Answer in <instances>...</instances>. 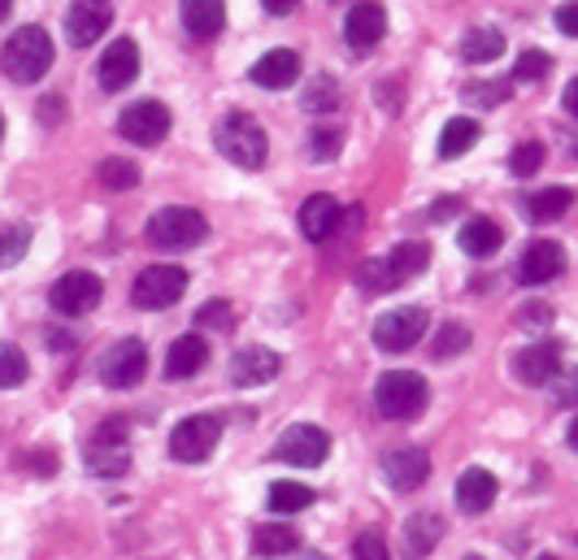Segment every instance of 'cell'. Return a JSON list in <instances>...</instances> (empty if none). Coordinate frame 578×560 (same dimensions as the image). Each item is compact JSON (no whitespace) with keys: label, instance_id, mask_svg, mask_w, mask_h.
I'll use <instances>...</instances> for the list:
<instances>
[{"label":"cell","instance_id":"f907efd6","mask_svg":"<svg viewBox=\"0 0 578 560\" xmlns=\"http://www.w3.org/2000/svg\"><path fill=\"white\" fill-rule=\"evenodd\" d=\"M566 439H570V448L578 452V418H575V422H570V431H566Z\"/></svg>","mask_w":578,"mask_h":560},{"label":"cell","instance_id":"484cf974","mask_svg":"<svg viewBox=\"0 0 578 560\" xmlns=\"http://www.w3.org/2000/svg\"><path fill=\"white\" fill-rule=\"evenodd\" d=\"M500 243H505V230L491 222V218H469V222L462 226V248H465V256H474V261L496 256Z\"/></svg>","mask_w":578,"mask_h":560},{"label":"cell","instance_id":"d4e9b609","mask_svg":"<svg viewBox=\"0 0 578 560\" xmlns=\"http://www.w3.org/2000/svg\"><path fill=\"white\" fill-rule=\"evenodd\" d=\"M183 31L192 39H214L227 26V0H183Z\"/></svg>","mask_w":578,"mask_h":560},{"label":"cell","instance_id":"d6a6232c","mask_svg":"<svg viewBox=\"0 0 578 560\" xmlns=\"http://www.w3.org/2000/svg\"><path fill=\"white\" fill-rule=\"evenodd\" d=\"M97 179H101V187H110V192H131V187L139 183V165L126 161V157H105L101 170H97Z\"/></svg>","mask_w":578,"mask_h":560},{"label":"cell","instance_id":"277c9868","mask_svg":"<svg viewBox=\"0 0 578 560\" xmlns=\"http://www.w3.org/2000/svg\"><path fill=\"white\" fill-rule=\"evenodd\" d=\"M431 391H427V378L413 374V369H387L378 382H374V404L383 418L392 422H409L427 409Z\"/></svg>","mask_w":578,"mask_h":560},{"label":"cell","instance_id":"836d02e7","mask_svg":"<svg viewBox=\"0 0 578 560\" xmlns=\"http://www.w3.org/2000/svg\"><path fill=\"white\" fill-rule=\"evenodd\" d=\"M509 92H513V83H496V79H487V83H469L462 96H465V105H474V110H496V105L509 101Z\"/></svg>","mask_w":578,"mask_h":560},{"label":"cell","instance_id":"1f68e13d","mask_svg":"<svg viewBox=\"0 0 578 560\" xmlns=\"http://www.w3.org/2000/svg\"><path fill=\"white\" fill-rule=\"evenodd\" d=\"M301 548V535L292 526H257L252 530V552L257 557H287Z\"/></svg>","mask_w":578,"mask_h":560},{"label":"cell","instance_id":"5b68a950","mask_svg":"<svg viewBox=\"0 0 578 560\" xmlns=\"http://www.w3.org/2000/svg\"><path fill=\"white\" fill-rule=\"evenodd\" d=\"M209 222L201 209H188V205H166L148 218V243L166 248V252H188L196 243H205Z\"/></svg>","mask_w":578,"mask_h":560},{"label":"cell","instance_id":"7c38bea8","mask_svg":"<svg viewBox=\"0 0 578 560\" xmlns=\"http://www.w3.org/2000/svg\"><path fill=\"white\" fill-rule=\"evenodd\" d=\"M422 335H427V309H418V305L392 309L374 322V343L383 352H409Z\"/></svg>","mask_w":578,"mask_h":560},{"label":"cell","instance_id":"db71d44e","mask_svg":"<svg viewBox=\"0 0 578 560\" xmlns=\"http://www.w3.org/2000/svg\"><path fill=\"white\" fill-rule=\"evenodd\" d=\"M92 4H105V0H92Z\"/></svg>","mask_w":578,"mask_h":560},{"label":"cell","instance_id":"9c48e42d","mask_svg":"<svg viewBox=\"0 0 578 560\" xmlns=\"http://www.w3.org/2000/svg\"><path fill=\"white\" fill-rule=\"evenodd\" d=\"M101 296H105V283H101L92 270H70V274H61V278L48 287V305H53L61 318H83V313H92V309L101 305Z\"/></svg>","mask_w":578,"mask_h":560},{"label":"cell","instance_id":"2e32d148","mask_svg":"<svg viewBox=\"0 0 578 560\" xmlns=\"http://www.w3.org/2000/svg\"><path fill=\"white\" fill-rule=\"evenodd\" d=\"M562 270H566V248H562L557 239H531V243L522 248L518 278H522L526 287H544V283L562 278Z\"/></svg>","mask_w":578,"mask_h":560},{"label":"cell","instance_id":"b9f144b4","mask_svg":"<svg viewBox=\"0 0 578 560\" xmlns=\"http://www.w3.org/2000/svg\"><path fill=\"white\" fill-rule=\"evenodd\" d=\"M196 322H201L205 331H231V327H235L231 305H227V300H209V305H201V313H196Z\"/></svg>","mask_w":578,"mask_h":560},{"label":"cell","instance_id":"603a6c76","mask_svg":"<svg viewBox=\"0 0 578 560\" xmlns=\"http://www.w3.org/2000/svg\"><path fill=\"white\" fill-rule=\"evenodd\" d=\"M383 478H387L396 491H418V487L431 478V456L422 448L392 452V456L383 460Z\"/></svg>","mask_w":578,"mask_h":560},{"label":"cell","instance_id":"f6af8a7d","mask_svg":"<svg viewBox=\"0 0 578 560\" xmlns=\"http://www.w3.org/2000/svg\"><path fill=\"white\" fill-rule=\"evenodd\" d=\"M553 400H557L562 409H578V369H562V374H557Z\"/></svg>","mask_w":578,"mask_h":560},{"label":"cell","instance_id":"ab89813d","mask_svg":"<svg viewBox=\"0 0 578 560\" xmlns=\"http://www.w3.org/2000/svg\"><path fill=\"white\" fill-rule=\"evenodd\" d=\"M340 105V88H336V79H314L309 83V92H305V110L309 113H327V110H336Z\"/></svg>","mask_w":578,"mask_h":560},{"label":"cell","instance_id":"ee69618b","mask_svg":"<svg viewBox=\"0 0 578 560\" xmlns=\"http://www.w3.org/2000/svg\"><path fill=\"white\" fill-rule=\"evenodd\" d=\"M352 557L356 560H392L378 530H361V535H356V544H352Z\"/></svg>","mask_w":578,"mask_h":560},{"label":"cell","instance_id":"8fae6325","mask_svg":"<svg viewBox=\"0 0 578 560\" xmlns=\"http://www.w3.org/2000/svg\"><path fill=\"white\" fill-rule=\"evenodd\" d=\"M117 135L126 144H139V148H152L170 135V110L161 101H135L117 113Z\"/></svg>","mask_w":578,"mask_h":560},{"label":"cell","instance_id":"7a4b0ae2","mask_svg":"<svg viewBox=\"0 0 578 560\" xmlns=\"http://www.w3.org/2000/svg\"><path fill=\"white\" fill-rule=\"evenodd\" d=\"M214 144H218V152L227 161H235L239 170H257L270 157V135H265V126L252 113H227L214 126Z\"/></svg>","mask_w":578,"mask_h":560},{"label":"cell","instance_id":"d590c367","mask_svg":"<svg viewBox=\"0 0 578 560\" xmlns=\"http://www.w3.org/2000/svg\"><path fill=\"white\" fill-rule=\"evenodd\" d=\"M548 70H553V57H548L544 48H526V53L518 57V66H513V79H518V83H544Z\"/></svg>","mask_w":578,"mask_h":560},{"label":"cell","instance_id":"8992f818","mask_svg":"<svg viewBox=\"0 0 578 560\" xmlns=\"http://www.w3.org/2000/svg\"><path fill=\"white\" fill-rule=\"evenodd\" d=\"M188 283H192V278H188L183 265H148V270L135 274L131 300H135V309H170V305L183 300Z\"/></svg>","mask_w":578,"mask_h":560},{"label":"cell","instance_id":"d6986e66","mask_svg":"<svg viewBox=\"0 0 578 560\" xmlns=\"http://www.w3.org/2000/svg\"><path fill=\"white\" fill-rule=\"evenodd\" d=\"M248 75H252L257 88H265V92H283V88H292V83L301 79V53H292V48H270L265 57L252 61Z\"/></svg>","mask_w":578,"mask_h":560},{"label":"cell","instance_id":"4fadbf2b","mask_svg":"<svg viewBox=\"0 0 578 560\" xmlns=\"http://www.w3.org/2000/svg\"><path fill=\"white\" fill-rule=\"evenodd\" d=\"M135 79H139V44L131 35H117L97 61V83L101 92H126Z\"/></svg>","mask_w":578,"mask_h":560},{"label":"cell","instance_id":"52a82bcc","mask_svg":"<svg viewBox=\"0 0 578 560\" xmlns=\"http://www.w3.org/2000/svg\"><path fill=\"white\" fill-rule=\"evenodd\" d=\"M218 444H223V422L209 418V413H192V418H183V422L170 431V456L183 460V465L209 460Z\"/></svg>","mask_w":578,"mask_h":560},{"label":"cell","instance_id":"c3c4849f","mask_svg":"<svg viewBox=\"0 0 578 560\" xmlns=\"http://www.w3.org/2000/svg\"><path fill=\"white\" fill-rule=\"evenodd\" d=\"M261 4H265V13H270V18H287V13H296V4H301V0H261Z\"/></svg>","mask_w":578,"mask_h":560},{"label":"cell","instance_id":"7bdbcfd3","mask_svg":"<svg viewBox=\"0 0 578 560\" xmlns=\"http://www.w3.org/2000/svg\"><path fill=\"white\" fill-rule=\"evenodd\" d=\"M513 322H518L522 331H544V327L553 322V309H548L544 300H535V305H522V309L513 313Z\"/></svg>","mask_w":578,"mask_h":560},{"label":"cell","instance_id":"bcb514c9","mask_svg":"<svg viewBox=\"0 0 578 560\" xmlns=\"http://www.w3.org/2000/svg\"><path fill=\"white\" fill-rule=\"evenodd\" d=\"M553 22H557V31H562V35L578 39V0H566V4L557 9V18H553Z\"/></svg>","mask_w":578,"mask_h":560},{"label":"cell","instance_id":"f546056e","mask_svg":"<svg viewBox=\"0 0 578 560\" xmlns=\"http://www.w3.org/2000/svg\"><path fill=\"white\" fill-rule=\"evenodd\" d=\"M440 539H444V522L435 513H413L405 522V548H409V557H427Z\"/></svg>","mask_w":578,"mask_h":560},{"label":"cell","instance_id":"8d00e7d4","mask_svg":"<svg viewBox=\"0 0 578 560\" xmlns=\"http://www.w3.org/2000/svg\"><path fill=\"white\" fill-rule=\"evenodd\" d=\"M465 347H469V331H465L462 322H449V327H440V335L431 343V356L435 361H453Z\"/></svg>","mask_w":578,"mask_h":560},{"label":"cell","instance_id":"ffe728a7","mask_svg":"<svg viewBox=\"0 0 578 560\" xmlns=\"http://www.w3.org/2000/svg\"><path fill=\"white\" fill-rule=\"evenodd\" d=\"M457 508H462L465 517H483L491 504H496V473L491 469H483V465H469L462 469V478H457Z\"/></svg>","mask_w":578,"mask_h":560},{"label":"cell","instance_id":"ac0fdd59","mask_svg":"<svg viewBox=\"0 0 578 560\" xmlns=\"http://www.w3.org/2000/svg\"><path fill=\"white\" fill-rule=\"evenodd\" d=\"M283 356L274 347H239L231 356V382L235 387H265L270 378H279Z\"/></svg>","mask_w":578,"mask_h":560},{"label":"cell","instance_id":"74e56055","mask_svg":"<svg viewBox=\"0 0 578 560\" xmlns=\"http://www.w3.org/2000/svg\"><path fill=\"white\" fill-rule=\"evenodd\" d=\"M540 165H544V144H535V139L518 144V148H513V157H509V170H513L518 179L540 174Z\"/></svg>","mask_w":578,"mask_h":560},{"label":"cell","instance_id":"f35d334b","mask_svg":"<svg viewBox=\"0 0 578 560\" xmlns=\"http://www.w3.org/2000/svg\"><path fill=\"white\" fill-rule=\"evenodd\" d=\"M26 243H31V226H22V222L4 226V235H0V261H4V270L22 261Z\"/></svg>","mask_w":578,"mask_h":560},{"label":"cell","instance_id":"6da1fadb","mask_svg":"<svg viewBox=\"0 0 578 560\" xmlns=\"http://www.w3.org/2000/svg\"><path fill=\"white\" fill-rule=\"evenodd\" d=\"M427 265H431V248H427V243H396L392 252L361 261L356 283H361L365 292H396V287H405L409 278H418Z\"/></svg>","mask_w":578,"mask_h":560},{"label":"cell","instance_id":"3957f363","mask_svg":"<svg viewBox=\"0 0 578 560\" xmlns=\"http://www.w3.org/2000/svg\"><path fill=\"white\" fill-rule=\"evenodd\" d=\"M53 66V35L44 26H18L4 39V75L13 83H35Z\"/></svg>","mask_w":578,"mask_h":560},{"label":"cell","instance_id":"f5cc1de1","mask_svg":"<svg viewBox=\"0 0 578 560\" xmlns=\"http://www.w3.org/2000/svg\"><path fill=\"white\" fill-rule=\"evenodd\" d=\"M465 560H483V557H465Z\"/></svg>","mask_w":578,"mask_h":560},{"label":"cell","instance_id":"e0dca14e","mask_svg":"<svg viewBox=\"0 0 578 560\" xmlns=\"http://www.w3.org/2000/svg\"><path fill=\"white\" fill-rule=\"evenodd\" d=\"M387 35V9L365 0V4H352L344 18V39L352 53H374L378 39Z\"/></svg>","mask_w":578,"mask_h":560},{"label":"cell","instance_id":"7dc6e473","mask_svg":"<svg viewBox=\"0 0 578 560\" xmlns=\"http://www.w3.org/2000/svg\"><path fill=\"white\" fill-rule=\"evenodd\" d=\"M457 209H462V196H444V201L431 205V218H435V222H449Z\"/></svg>","mask_w":578,"mask_h":560},{"label":"cell","instance_id":"681fc988","mask_svg":"<svg viewBox=\"0 0 578 560\" xmlns=\"http://www.w3.org/2000/svg\"><path fill=\"white\" fill-rule=\"evenodd\" d=\"M562 105H566V113H570V117H578V75L570 79V83H566V96H562Z\"/></svg>","mask_w":578,"mask_h":560},{"label":"cell","instance_id":"cb8c5ba5","mask_svg":"<svg viewBox=\"0 0 578 560\" xmlns=\"http://www.w3.org/2000/svg\"><path fill=\"white\" fill-rule=\"evenodd\" d=\"M209 365V343L201 335H183L170 343V352H166V378L170 382H179V378H192V374H201Z\"/></svg>","mask_w":578,"mask_h":560},{"label":"cell","instance_id":"816d5d0a","mask_svg":"<svg viewBox=\"0 0 578 560\" xmlns=\"http://www.w3.org/2000/svg\"><path fill=\"white\" fill-rule=\"evenodd\" d=\"M535 560H557V557H548V552H544V557H535Z\"/></svg>","mask_w":578,"mask_h":560},{"label":"cell","instance_id":"ba28073f","mask_svg":"<svg viewBox=\"0 0 578 560\" xmlns=\"http://www.w3.org/2000/svg\"><path fill=\"white\" fill-rule=\"evenodd\" d=\"M97 374H101V382L105 387H114V391H126V387H139L144 382V374H148V347H144V339H117L105 347V356H101V365H97Z\"/></svg>","mask_w":578,"mask_h":560},{"label":"cell","instance_id":"f1b7e54d","mask_svg":"<svg viewBox=\"0 0 578 560\" xmlns=\"http://www.w3.org/2000/svg\"><path fill=\"white\" fill-rule=\"evenodd\" d=\"M314 491L305 482H270V495H265V508L279 513V517H292V513H305L314 508Z\"/></svg>","mask_w":578,"mask_h":560},{"label":"cell","instance_id":"e575fe53","mask_svg":"<svg viewBox=\"0 0 578 560\" xmlns=\"http://www.w3.org/2000/svg\"><path fill=\"white\" fill-rule=\"evenodd\" d=\"M22 382H26V352H22L18 343H4V347H0V387L13 391V387H22Z\"/></svg>","mask_w":578,"mask_h":560},{"label":"cell","instance_id":"4dcf8cb0","mask_svg":"<svg viewBox=\"0 0 578 560\" xmlns=\"http://www.w3.org/2000/svg\"><path fill=\"white\" fill-rule=\"evenodd\" d=\"M570 205H575V192H570V187H544V192H535V196L526 201V218L548 226V222H557V218H566Z\"/></svg>","mask_w":578,"mask_h":560},{"label":"cell","instance_id":"83f0119b","mask_svg":"<svg viewBox=\"0 0 578 560\" xmlns=\"http://www.w3.org/2000/svg\"><path fill=\"white\" fill-rule=\"evenodd\" d=\"M478 135H483V126L474 117H449L444 130H440V157L444 161H457V157H465L478 144Z\"/></svg>","mask_w":578,"mask_h":560},{"label":"cell","instance_id":"44dd1931","mask_svg":"<svg viewBox=\"0 0 578 560\" xmlns=\"http://www.w3.org/2000/svg\"><path fill=\"white\" fill-rule=\"evenodd\" d=\"M340 222H344V209H340V201L327 196V192H318V196H309V201L301 205V230H305L309 243L331 239V235L340 230Z\"/></svg>","mask_w":578,"mask_h":560},{"label":"cell","instance_id":"9a60e30c","mask_svg":"<svg viewBox=\"0 0 578 560\" xmlns=\"http://www.w3.org/2000/svg\"><path fill=\"white\" fill-rule=\"evenodd\" d=\"M126 465H131L126 422L114 418V422H105V426L97 431V439H92V448H88V469L101 473V478H117V473H126Z\"/></svg>","mask_w":578,"mask_h":560},{"label":"cell","instance_id":"60d3db41","mask_svg":"<svg viewBox=\"0 0 578 560\" xmlns=\"http://www.w3.org/2000/svg\"><path fill=\"white\" fill-rule=\"evenodd\" d=\"M340 144H344V130H336V126L314 130V135H309V157H314V161H336V157H340Z\"/></svg>","mask_w":578,"mask_h":560},{"label":"cell","instance_id":"30bf717a","mask_svg":"<svg viewBox=\"0 0 578 560\" xmlns=\"http://www.w3.org/2000/svg\"><path fill=\"white\" fill-rule=\"evenodd\" d=\"M327 456H331V435H327L322 426H309V422L287 426V431L274 439V460L296 465V469H314V465H322Z\"/></svg>","mask_w":578,"mask_h":560},{"label":"cell","instance_id":"7402d4cb","mask_svg":"<svg viewBox=\"0 0 578 560\" xmlns=\"http://www.w3.org/2000/svg\"><path fill=\"white\" fill-rule=\"evenodd\" d=\"M110 22H114V13H110L105 4H75V9L66 13V39H70L75 48H92L97 39H105Z\"/></svg>","mask_w":578,"mask_h":560},{"label":"cell","instance_id":"5bb4252c","mask_svg":"<svg viewBox=\"0 0 578 560\" xmlns=\"http://www.w3.org/2000/svg\"><path fill=\"white\" fill-rule=\"evenodd\" d=\"M562 369H566V361H562V343L557 339H540V343H531V347H522L513 356V374L526 387H553Z\"/></svg>","mask_w":578,"mask_h":560},{"label":"cell","instance_id":"4316f807","mask_svg":"<svg viewBox=\"0 0 578 560\" xmlns=\"http://www.w3.org/2000/svg\"><path fill=\"white\" fill-rule=\"evenodd\" d=\"M505 53V35L496 26H469L462 39V61L465 66H487Z\"/></svg>","mask_w":578,"mask_h":560}]
</instances>
